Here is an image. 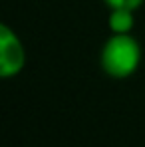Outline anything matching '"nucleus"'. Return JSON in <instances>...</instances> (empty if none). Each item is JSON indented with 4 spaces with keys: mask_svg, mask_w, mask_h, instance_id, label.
Segmentation results:
<instances>
[{
    "mask_svg": "<svg viewBox=\"0 0 145 147\" xmlns=\"http://www.w3.org/2000/svg\"><path fill=\"white\" fill-rule=\"evenodd\" d=\"M107 26L111 34H131L135 26V10L129 8H111L107 16Z\"/></svg>",
    "mask_w": 145,
    "mask_h": 147,
    "instance_id": "3",
    "label": "nucleus"
},
{
    "mask_svg": "<svg viewBox=\"0 0 145 147\" xmlns=\"http://www.w3.org/2000/svg\"><path fill=\"white\" fill-rule=\"evenodd\" d=\"M105 4H107V8L111 10V8H129V10H137L141 4H143V0H103Z\"/></svg>",
    "mask_w": 145,
    "mask_h": 147,
    "instance_id": "4",
    "label": "nucleus"
},
{
    "mask_svg": "<svg viewBox=\"0 0 145 147\" xmlns=\"http://www.w3.org/2000/svg\"><path fill=\"white\" fill-rule=\"evenodd\" d=\"M99 62L109 78L125 80L141 64V46L131 34H111L101 48Z\"/></svg>",
    "mask_w": 145,
    "mask_h": 147,
    "instance_id": "1",
    "label": "nucleus"
},
{
    "mask_svg": "<svg viewBox=\"0 0 145 147\" xmlns=\"http://www.w3.org/2000/svg\"><path fill=\"white\" fill-rule=\"evenodd\" d=\"M26 66V50L22 40L10 26H0V76L14 78Z\"/></svg>",
    "mask_w": 145,
    "mask_h": 147,
    "instance_id": "2",
    "label": "nucleus"
}]
</instances>
